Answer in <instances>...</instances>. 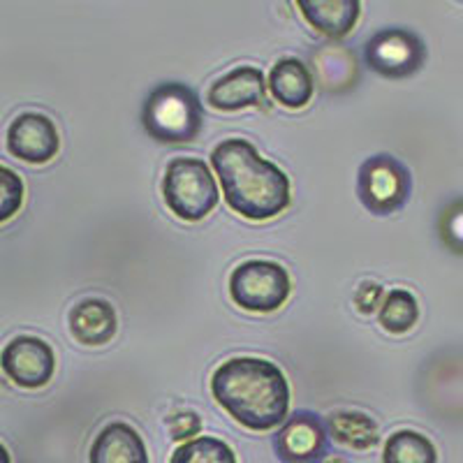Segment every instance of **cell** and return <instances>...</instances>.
<instances>
[{
    "mask_svg": "<svg viewBox=\"0 0 463 463\" xmlns=\"http://www.w3.org/2000/svg\"><path fill=\"white\" fill-rule=\"evenodd\" d=\"M211 394L250 431H271L288 421L289 384L269 359L234 357L222 362L211 378Z\"/></svg>",
    "mask_w": 463,
    "mask_h": 463,
    "instance_id": "cell-1",
    "label": "cell"
},
{
    "mask_svg": "<svg viewBox=\"0 0 463 463\" xmlns=\"http://www.w3.org/2000/svg\"><path fill=\"white\" fill-rule=\"evenodd\" d=\"M211 165L216 169L227 206L248 221H269L289 204V179L246 139H222Z\"/></svg>",
    "mask_w": 463,
    "mask_h": 463,
    "instance_id": "cell-2",
    "label": "cell"
},
{
    "mask_svg": "<svg viewBox=\"0 0 463 463\" xmlns=\"http://www.w3.org/2000/svg\"><path fill=\"white\" fill-rule=\"evenodd\" d=\"M142 126L156 142L190 144L204 128V109L190 86L167 81L156 86L144 100Z\"/></svg>",
    "mask_w": 463,
    "mask_h": 463,
    "instance_id": "cell-3",
    "label": "cell"
},
{
    "mask_svg": "<svg viewBox=\"0 0 463 463\" xmlns=\"http://www.w3.org/2000/svg\"><path fill=\"white\" fill-rule=\"evenodd\" d=\"M163 197L174 216L188 222L206 218L221 202L216 179L209 165L200 158L169 160L163 179Z\"/></svg>",
    "mask_w": 463,
    "mask_h": 463,
    "instance_id": "cell-4",
    "label": "cell"
},
{
    "mask_svg": "<svg viewBox=\"0 0 463 463\" xmlns=\"http://www.w3.org/2000/svg\"><path fill=\"white\" fill-rule=\"evenodd\" d=\"M412 174L399 158L378 153L357 172V197L373 216H392L411 200Z\"/></svg>",
    "mask_w": 463,
    "mask_h": 463,
    "instance_id": "cell-5",
    "label": "cell"
},
{
    "mask_svg": "<svg viewBox=\"0 0 463 463\" xmlns=\"http://www.w3.org/2000/svg\"><path fill=\"white\" fill-rule=\"evenodd\" d=\"M289 289L288 271L271 260H248L230 276L232 299L250 313L279 311L288 301Z\"/></svg>",
    "mask_w": 463,
    "mask_h": 463,
    "instance_id": "cell-6",
    "label": "cell"
},
{
    "mask_svg": "<svg viewBox=\"0 0 463 463\" xmlns=\"http://www.w3.org/2000/svg\"><path fill=\"white\" fill-rule=\"evenodd\" d=\"M364 61L384 80H405L427 63V44L408 28H383L364 44Z\"/></svg>",
    "mask_w": 463,
    "mask_h": 463,
    "instance_id": "cell-7",
    "label": "cell"
},
{
    "mask_svg": "<svg viewBox=\"0 0 463 463\" xmlns=\"http://www.w3.org/2000/svg\"><path fill=\"white\" fill-rule=\"evenodd\" d=\"M274 449L283 463H322L329 454L326 421L311 411L292 412L274 436Z\"/></svg>",
    "mask_w": 463,
    "mask_h": 463,
    "instance_id": "cell-8",
    "label": "cell"
},
{
    "mask_svg": "<svg viewBox=\"0 0 463 463\" xmlns=\"http://www.w3.org/2000/svg\"><path fill=\"white\" fill-rule=\"evenodd\" d=\"M0 366H3V373L19 387L40 390L53 378L56 354L43 338L16 336L3 347Z\"/></svg>",
    "mask_w": 463,
    "mask_h": 463,
    "instance_id": "cell-9",
    "label": "cell"
},
{
    "mask_svg": "<svg viewBox=\"0 0 463 463\" xmlns=\"http://www.w3.org/2000/svg\"><path fill=\"white\" fill-rule=\"evenodd\" d=\"M7 151L31 165H44L56 158L61 137L49 116L24 111L7 128Z\"/></svg>",
    "mask_w": 463,
    "mask_h": 463,
    "instance_id": "cell-10",
    "label": "cell"
},
{
    "mask_svg": "<svg viewBox=\"0 0 463 463\" xmlns=\"http://www.w3.org/2000/svg\"><path fill=\"white\" fill-rule=\"evenodd\" d=\"M264 95H267V84H264L262 70L255 65H239L211 84L206 102L213 109L239 111L248 107H260L264 102Z\"/></svg>",
    "mask_w": 463,
    "mask_h": 463,
    "instance_id": "cell-11",
    "label": "cell"
},
{
    "mask_svg": "<svg viewBox=\"0 0 463 463\" xmlns=\"http://www.w3.org/2000/svg\"><path fill=\"white\" fill-rule=\"evenodd\" d=\"M90 463H148V449L139 431L126 421H111L90 445Z\"/></svg>",
    "mask_w": 463,
    "mask_h": 463,
    "instance_id": "cell-12",
    "label": "cell"
},
{
    "mask_svg": "<svg viewBox=\"0 0 463 463\" xmlns=\"http://www.w3.org/2000/svg\"><path fill=\"white\" fill-rule=\"evenodd\" d=\"M118 320L107 299H84L70 311V334L81 345H107L116 336Z\"/></svg>",
    "mask_w": 463,
    "mask_h": 463,
    "instance_id": "cell-13",
    "label": "cell"
},
{
    "mask_svg": "<svg viewBox=\"0 0 463 463\" xmlns=\"http://www.w3.org/2000/svg\"><path fill=\"white\" fill-rule=\"evenodd\" d=\"M271 95L288 109H301L313 100L316 81L311 70L301 63L299 58H280L269 74Z\"/></svg>",
    "mask_w": 463,
    "mask_h": 463,
    "instance_id": "cell-14",
    "label": "cell"
},
{
    "mask_svg": "<svg viewBox=\"0 0 463 463\" xmlns=\"http://www.w3.org/2000/svg\"><path fill=\"white\" fill-rule=\"evenodd\" d=\"M313 74L322 90L343 93V90L354 89L357 84V58L350 49L338 47V44H325L313 53Z\"/></svg>",
    "mask_w": 463,
    "mask_h": 463,
    "instance_id": "cell-15",
    "label": "cell"
},
{
    "mask_svg": "<svg viewBox=\"0 0 463 463\" xmlns=\"http://www.w3.org/2000/svg\"><path fill=\"white\" fill-rule=\"evenodd\" d=\"M306 22L329 37H343L353 31L362 12L357 0H299Z\"/></svg>",
    "mask_w": 463,
    "mask_h": 463,
    "instance_id": "cell-16",
    "label": "cell"
},
{
    "mask_svg": "<svg viewBox=\"0 0 463 463\" xmlns=\"http://www.w3.org/2000/svg\"><path fill=\"white\" fill-rule=\"evenodd\" d=\"M326 429L334 436V440L343 442L347 448L366 452L375 448L380 440L378 424L373 417L359 411H336L326 417Z\"/></svg>",
    "mask_w": 463,
    "mask_h": 463,
    "instance_id": "cell-17",
    "label": "cell"
},
{
    "mask_svg": "<svg viewBox=\"0 0 463 463\" xmlns=\"http://www.w3.org/2000/svg\"><path fill=\"white\" fill-rule=\"evenodd\" d=\"M383 463H438L436 445L424 433L403 429L384 442Z\"/></svg>",
    "mask_w": 463,
    "mask_h": 463,
    "instance_id": "cell-18",
    "label": "cell"
},
{
    "mask_svg": "<svg viewBox=\"0 0 463 463\" xmlns=\"http://www.w3.org/2000/svg\"><path fill=\"white\" fill-rule=\"evenodd\" d=\"M420 320V304L415 295L403 288L390 289V295L384 297V304L380 308V325L384 332L405 334Z\"/></svg>",
    "mask_w": 463,
    "mask_h": 463,
    "instance_id": "cell-19",
    "label": "cell"
},
{
    "mask_svg": "<svg viewBox=\"0 0 463 463\" xmlns=\"http://www.w3.org/2000/svg\"><path fill=\"white\" fill-rule=\"evenodd\" d=\"M169 463H239L234 449L221 438L200 436L174 449Z\"/></svg>",
    "mask_w": 463,
    "mask_h": 463,
    "instance_id": "cell-20",
    "label": "cell"
},
{
    "mask_svg": "<svg viewBox=\"0 0 463 463\" xmlns=\"http://www.w3.org/2000/svg\"><path fill=\"white\" fill-rule=\"evenodd\" d=\"M438 232H440L442 243L452 250V253L463 255V197L461 200L449 202L440 213L438 221Z\"/></svg>",
    "mask_w": 463,
    "mask_h": 463,
    "instance_id": "cell-21",
    "label": "cell"
},
{
    "mask_svg": "<svg viewBox=\"0 0 463 463\" xmlns=\"http://www.w3.org/2000/svg\"><path fill=\"white\" fill-rule=\"evenodd\" d=\"M0 184H3V197H0V221H10L24 202V184L10 167L0 169Z\"/></svg>",
    "mask_w": 463,
    "mask_h": 463,
    "instance_id": "cell-22",
    "label": "cell"
},
{
    "mask_svg": "<svg viewBox=\"0 0 463 463\" xmlns=\"http://www.w3.org/2000/svg\"><path fill=\"white\" fill-rule=\"evenodd\" d=\"M167 429L174 440H190L202 433V420L195 411L174 412L172 417H167Z\"/></svg>",
    "mask_w": 463,
    "mask_h": 463,
    "instance_id": "cell-23",
    "label": "cell"
},
{
    "mask_svg": "<svg viewBox=\"0 0 463 463\" xmlns=\"http://www.w3.org/2000/svg\"><path fill=\"white\" fill-rule=\"evenodd\" d=\"M384 297L387 295H384L383 285L371 283V280H364V283H359L353 301H354V306H357L359 313H364V316H371V313L378 311V306L383 308Z\"/></svg>",
    "mask_w": 463,
    "mask_h": 463,
    "instance_id": "cell-24",
    "label": "cell"
}]
</instances>
